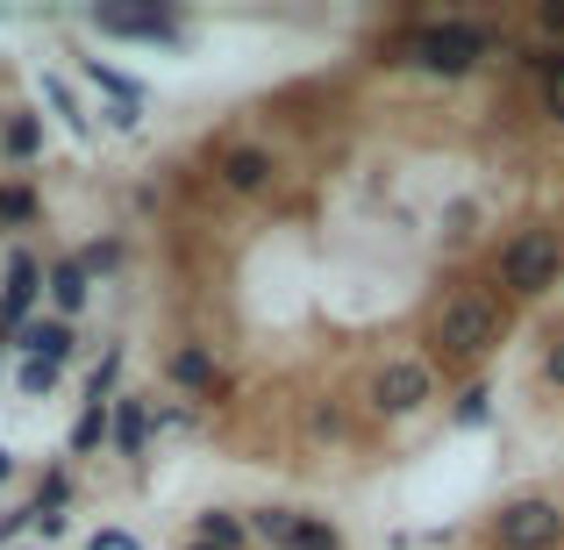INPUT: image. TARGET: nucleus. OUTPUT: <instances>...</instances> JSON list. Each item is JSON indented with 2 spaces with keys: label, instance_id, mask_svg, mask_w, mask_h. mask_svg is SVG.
<instances>
[{
  "label": "nucleus",
  "instance_id": "1",
  "mask_svg": "<svg viewBox=\"0 0 564 550\" xmlns=\"http://www.w3.org/2000/svg\"><path fill=\"white\" fill-rule=\"evenodd\" d=\"M494 51H508L500 22H471V14H443V22H414L386 43V65H414L429 79H471Z\"/></svg>",
  "mask_w": 564,
  "mask_h": 550
},
{
  "label": "nucleus",
  "instance_id": "2",
  "mask_svg": "<svg viewBox=\"0 0 564 550\" xmlns=\"http://www.w3.org/2000/svg\"><path fill=\"white\" fill-rule=\"evenodd\" d=\"M508 344V301L486 287L443 293L436 315H429V365H486L494 351Z\"/></svg>",
  "mask_w": 564,
  "mask_h": 550
},
{
  "label": "nucleus",
  "instance_id": "3",
  "mask_svg": "<svg viewBox=\"0 0 564 550\" xmlns=\"http://www.w3.org/2000/svg\"><path fill=\"white\" fill-rule=\"evenodd\" d=\"M557 279H564V236L551 222H529L494 250V287L508 301H543V293H557Z\"/></svg>",
  "mask_w": 564,
  "mask_h": 550
},
{
  "label": "nucleus",
  "instance_id": "4",
  "mask_svg": "<svg viewBox=\"0 0 564 550\" xmlns=\"http://www.w3.org/2000/svg\"><path fill=\"white\" fill-rule=\"evenodd\" d=\"M494 550H564V500L557 494H508L486 515Z\"/></svg>",
  "mask_w": 564,
  "mask_h": 550
},
{
  "label": "nucleus",
  "instance_id": "5",
  "mask_svg": "<svg viewBox=\"0 0 564 550\" xmlns=\"http://www.w3.org/2000/svg\"><path fill=\"white\" fill-rule=\"evenodd\" d=\"M436 400V365L429 358H379L365 379V414L372 422H414Z\"/></svg>",
  "mask_w": 564,
  "mask_h": 550
},
{
  "label": "nucleus",
  "instance_id": "6",
  "mask_svg": "<svg viewBox=\"0 0 564 550\" xmlns=\"http://www.w3.org/2000/svg\"><path fill=\"white\" fill-rule=\"evenodd\" d=\"M43 315V250L14 244L8 258H0V351L14 344V330L22 322Z\"/></svg>",
  "mask_w": 564,
  "mask_h": 550
},
{
  "label": "nucleus",
  "instance_id": "7",
  "mask_svg": "<svg viewBox=\"0 0 564 550\" xmlns=\"http://www.w3.org/2000/svg\"><path fill=\"white\" fill-rule=\"evenodd\" d=\"M272 180H279V151H272V143H221V151H215V186L236 193V201L272 193Z\"/></svg>",
  "mask_w": 564,
  "mask_h": 550
},
{
  "label": "nucleus",
  "instance_id": "8",
  "mask_svg": "<svg viewBox=\"0 0 564 550\" xmlns=\"http://www.w3.org/2000/svg\"><path fill=\"white\" fill-rule=\"evenodd\" d=\"M86 22L100 36H129V43H151V51H186V22L165 8H143V14H122V8H94Z\"/></svg>",
  "mask_w": 564,
  "mask_h": 550
},
{
  "label": "nucleus",
  "instance_id": "9",
  "mask_svg": "<svg viewBox=\"0 0 564 550\" xmlns=\"http://www.w3.org/2000/svg\"><path fill=\"white\" fill-rule=\"evenodd\" d=\"M108 451L122 465H143L151 457V393H115L108 400Z\"/></svg>",
  "mask_w": 564,
  "mask_h": 550
},
{
  "label": "nucleus",
  "instance_id": "10",
  "mask_svg": "<svg viewBox=\"0 0 564 550\" xmlns=\"http://www.w3.org/2000/svg\"><path fill=\"white\" fill-rule=\"evenodd\" d=\"M86 301H94V279L79 272V258H72V250L43 258V315L72 322V315H86Z\"/></svg>",
  "mask_w": 564,
  "mask_h": 550
},
{
  "label": "nucleus",
  "instance_id": "11",
  "mask_svg": "<svg viewBox=\"0 0 564 550\" xmlns=\"http://www.w3.org/2000/svg\"><path fill=\"white\" fill-rule=\"evenodd\" d=\"M165 379L180 386L186 400H215V393H229V371H221V358L207 344H180L165 358Z\"/></svg>",
  "mask_w": 564,
  "mask_h": 550
},
{
  "label": "nucleus",
  "instance_id": "12",
  "mask_svg": "<svg viewBox=\"0 0 564 550\" xmlns=\"http://www.w3.org/2000/svg\"><path fill=\"white\" fill-rule=\"evenodd\" d=\"M8 351H14V358H43V365L65 371L72 351H79V330H72V322H57V315H36V322H22V330H14Z\"/></svg>",
  "mask_w": 564,
  "mask_h": 550
},
{
  "label": "nucleus",
  "instance_id": "13",
  "mask_svg": "<svg viewBox=\"0 0 564 550\" xmlns=\"http://www.w3.org/2000/svg\"><path fill=\"white\" fill-rule=\"evenodd\" d=\"M186 543H207V550H250V529L236 508H200L186 529Z\"/></svg>",
  "mask_w": 564,
  "mask_h": 550
},
{
  "label": "nucleus",
  "instance_id": "14",
  "mask_svg": "<svg viewBox=\"0 0 564 550\" xmlns=\"http://www.w3.org/2000/svg\"><path fill=\"white\" fill-rule=\"evenodd\" d=\"M0 158H8V165H36L43 158V115L8 108V122H0Z\"/></svg>",
  "mask_w": 564,
  "mask_h": 550
},
{
  "label": "nucleus",
  "instance_id": "15",
  "mask_svg": "<svg viewBox=\"0 0 564 550\" xmlns=\"http://www.w3.org/2000/svg\"><path fill=\"white\" fill-rule=\"evenodd\" d=\"M86 86L94 94H108V108H143V79H129V72H115V65H100V57H86Z\"/></svg>",
  "mask_w": 564,
  "mask_h": 550
},
{
  "label": "nucleus",
  "instance_id": "16",
  "mask_svg": "<svg viewBox=\"0 0 564 550\" xmlns=\"http://www.w3.org/2000/svg\"><path fill=\"white\" fill-rule=\"evenodd\" d=\"M43 222V193L22 180H0V229H36Z\"/></svg>",
  "mask_w": 564,
  "mask_h": 550
},
{
  "label": "nucleus",
  "instance_id": "17",
  "mask_svg": "<svg viewBox=\"0 0 564 550\" xmlns=\"http://www.w3.org/2000/svg\"><path fill=\"white\" fill-rule=\"evenodd\" d=\"M301 436L307 443H350V408L344 400H315V408L301 414Z\"/></svg>",
  "mask_w": 564,
  "mask_h": 550
},
{
  "label": "nucleus",
  "instance_id": "18",
  "mask_svg": "<svg viewBox=\"0 0 564 550\" xmlns=\"http://www.w3.org/2000/svg\"><path fill=\"white\" fill-rule=\"evenodd\" d=\"M36 86H43V100H51V115H57V122H65V129H72V137H94V115H86V108H79V94H72V86H65V79H57V72H43V79H36Z\"/></svg>",
  "mask_w": 564,
  "mask_h": 550
},
{
  "label": "nucleus",
  "instance_id": "19",
  "mask_svg": "<svg viewBox=\"0 0 564 550\" xmlns=\"http://www.w3.org/2000/svg\"><path fill=\"white\" fill-rule=\"evenodd\" d=\"M65 451H72V457H94V451H108V408H100V400H86V408H79V422H72Z\"/></svg>",
  "mask_w": 564,
  "mask_h": 550
},
{
  "label": "nucleus",
  "instance_id": "20",
  "mask_svg": "<svg viewBox=\"0 0 564 550\" xmlns=\"http://www.w3.org/2000/svg\"><path fill=\"white\" fill-rule=\"evenodd\" d=\"M286 550H344V529L329 522V515H293V537H286Z\"/></svg>",
  "mask_w": 564,
  "mask_h": 550
},
{
  "label": "nucleus",
  "instance_id": "21",
  "mask_svg": "<svg viewBox=\"0 0 564 550\" xmlns=\"http://www.w3.org/2000/svg\"><path fill=\"white\" fill-rule=\"evenodd\" d=\"M122 365H129V351H122V344H108V351H100V365L86 371V400H100V408H108V400L122 393Z\"/></svg>",
  "mask_w": 564,
  "mask_h": 550
},
{
  "label": "nucleus",
  "instance_id": "22",
  "mask_svg": "<svg viewBox=\"0 0 564 550\" xmlns=\"http://www.w3.org/2000/svg\"><path fill=\"white\" fill-rule=\"evenodd\" d=\"M57 379H65L57 365H43V358H14V393H22V400H51V393H57Z\"/></svg>",
  "mask_w": 564,
  "mask_h": 550
},
{
  "label": "nucleus",
  "instance_id": "23",
  "mask_svg": "<svg viewBox=\"0 0 564 550\" xmlns=\"http://www.w3.org/2000/svg\"><path fill=\"white\" fill-rule=\"evenodd\" d=\"M72 508V465H51L36 479V500H29V515H65Z\"/></svg>",
  "mask_w": 564,
  "mask_h": 550
},
{
  "label": "nucleus",
  "instance_id": "24",
  "mask_svg": "<svg viewBox=\"0 0 564 550\" xmlns=\"http://www.w3.org/2000/svg\"><path fill=\"white\" fill-rule=\"evenodd\" d=\"M72 258H79V272L94 279V287H100V279H115V272H122V244H115V236H108V244H86V250H72Z\"/></svg>",
  "mask_w": 564,
  "mask_h": 550
},
{
  "label": "nucleus",
  "instance_id": "25",
  "mask_svg": "<svg viewBox=\"0 0 564 550\" xmlns=\"http://www.w3.org/2000/svg\"><path fill=\"white\" fill-rule=\"evenodd\" d=\"M486 414H494V393H486V386H465V393H457V408H451V422L457 429H479Z\"/></svg>",
  "mask_w": 564,
  "mask_h": 550
},
{
  "label": "nucleus",
  "instance_id": "26",
  "mask_svg": "<svg viewBox=\"0 0 564 550\" xmlns=\"http://www.w3.org/2000/svg\"><path fill=\"white\" fill-rule=\"evenodd\" d=\"M536 108L551 115V122H564V57H557V65L536 79Z\"/></svg>",
  "mask_w": 564,
  "mask_h": 550
},
{
  "label": "nucleus",
  "instance_id": "27",
  "mask_svg": "<svg viewBox=\"0 0 564 550\" xmlns=\"http://www.w3.org/2000/svg\"><path fill=\"white\" fill-rule=\"evenodd\" d=\"M22 529H29V508H0V550L22 543Z\"/></svg>",
  "mask_w": 564,
  "mask_h": 550
},
{
  "label": "nucleus",
  "instance_id": "28",
  "mask_svg": "<svg viewBox=\"0 0 564 550\" xmlns=\"http://www.w3.org/2000/svg\"><path fill=\"white\" fill-rule=\"evenodd\" d=\"M86 550H137V537H129V529H94Z\"/></svg>",
  "mask_w": 564,
  "mask_h": 550
},
{
  "label": "nucleus",
  "instance_id": "29",
  "mask_svg": "<svg viewBox=\"0 0 564 550\" xmlns=\"http://www.w3.org/2000/svg\"><path fill=\"white\" fill-rule=\"evenodd\" d=\"M543 379H551V386H557V393H564V336H557V344H551V351H543Z\"/></svg>",
  "mask_w": 564,
  "mask_h": 550
},
{
  "label": "nucleus",
  "instance_id": "30",
  "mask_svg": "<svg viewBox=\"0 0 564 550\" xmlns=\"http://www.w3.org/2000/svg\"><path fill=\"white\" fill-rule=\"evenodd\" d=\"M536 29H543L551 43H564V8H536Z\"/></svg>",
  "mask_w": 564,
  "mask_h": 550
},
{
  "label": "nucleus",
  "instance_id": "31",
  "mask_svg": "<svg viewBox=\"0 0 564 550\" xmlns=\"http://www.w3.org/2000/svg\"><path fill=\"white\" fill-rule=\"evenodd\" d=\"M14 479V451H0V486H8Z\"/></svg>",
  "mask_w": 564,
  "mask_h": 550
},
{
  "label": "nucleus",
  "instance_id": "32",
  "mask_svg": "<svg viewBox=\"0 0 564 550\" xmlns=\"http://www.w3.org/2000/svg\"><path fill=\"white\" fill-rule=\"evenodd\" d=\"M8 550H36V543H8Z\"/></svg>",
  "mask_w": 564,
  "mask_h": 550
},
{
  "label": "nucleus",
  "instance_id": "33",
  "mask_svg": "<svg viewBox=\"0 0 564 550\" xmlns=\"http://www.w3.org/2000/svg\"><path fill=\"white\" fill-rule=\"evenodd\" d=\"M0 371H8V351H0Z\"/></svg>",
  "mask_w": 564,
  "mask_h": 550
},
{
  "label": "nucleus",
  "instance_id": "34",
  "mask_svg": "<svg viewBox=\"0 0 564 550\" xmlns=\"http://www.w3.org/2000/svg\"><path fill=\"white\" fill-rule=\"evenodd\" d=\"M186 550H207V543H186Z\"/></svg>",
  "mask_w": 564,
  "mask_h": 550
}]
</instances>
